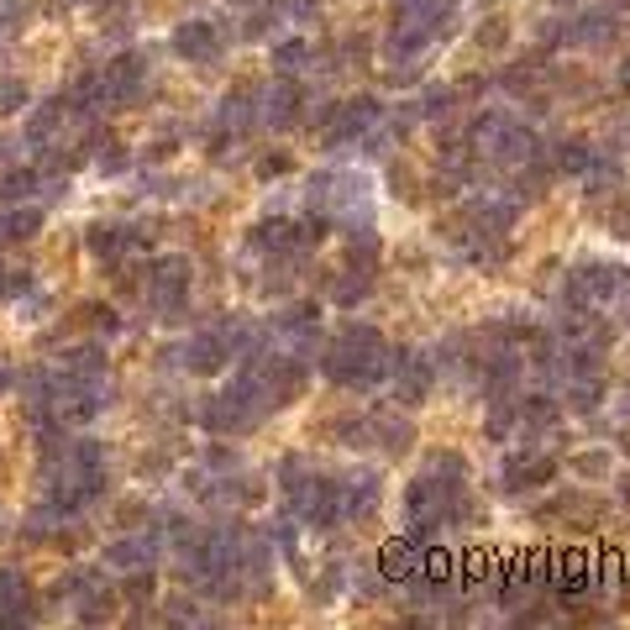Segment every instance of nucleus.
<instances>
[{
  "mask_svg": "<svg viewBox=\"0 0 630 630\" xmlns=\"http://www.w3.org/2000/svg\"><path fill=\"white\" fill-rule=\"evenodd\" d=\"M547 74H551L547 53H531V59L510 63V69H499V84H505L510 95H536V90H541V79H547Z\"/></svg>",
  "mask_w": 630,
  "mask_h": 630,
  "instance_id": "23",
  "label": "nucleus"
},
{
  "mask_svg": "<svg viewBox=\"0 0 630 630\" xmlns=\"http://www.w3.org/2000/svg\"><path fill=\"white\" fill-rule=\"evenodd\" d=\"M399 6H405V11H410L436 42V38H447V32L457 27V6H463V0H399Z\"/></svg>",
  "mask_w": 630,
  "mask_h": 630,
  "instance_id": "21",
  "label": "nucleus"
},
{
  "mask_svg": "<svg viewBox=\"0 0 630 630\" xmlns=\"http://www.w3.org/2000/svg\"><path fill=\"white\" fill-rule=\"evenodd\" d=\"M384 174H389V190H394L399 200H410V205L420 200V174H415L405 158H389V169H384Z\"/></svg>",
  "mask_w": 630,
  "mask_h": 630,
  "instance_id": "27",
  "label": "nucleus"
},
{
  "mask_svg": "<svg viewBox=\"0 0 630 630\" xmlns=\"http://www.w3.org/2000/svg\"><path fill=\"white\" fill-rule=\"evenodd\" d=\"M389 342H384V332L378 326H342V332L321 347V374L332 378L336 389H357L368 394L378 389L384 378H389Z\"/></svg>",
  "mask_w": 630,
  "mask_h": 630,
  "instance_id": "2",
  "label": "nucleus"
},
{
  "mask_svg": "<svg viewBox=\"0 0 630 630\" xmlns=\"http://www.w3.org/2000/svg\"><path fill=\"white\" fill-rule=\"evenodd\" d=\"M599 520H604V499L589 489H568L536 505V526H551V531H599Z\"/></svg>",
  "mask_w": 630,
  "mask_h": 630,
  "instance_id": "10",
  "label": "nucleus"
},
{
  "mask_svg": "<svg viewBox=\"0 0 630 630\" xmlns=\"http://www.w3.org/2000/svg\"><path fill=\"white\" fill-rule=\"evenodd\" d=\"M457 100H463V90H457V84L426 90V100H420V116H426V121H453L457 116Z\"/></svg>",
  "mask_w": 630,
  "mask_h": 630,
  "instance_id": "26",
  "label": "nucleus"
},
{
  "mask_svg": "<svg viewBox=\"0 0 630 630\" xmlns=\"http://www.w3.org/2000/svg\"><path fill=\"white\" fill-rule=\"evenodd\" d=\"M620 38V17L614 11H583L568 21V48H610Z\"/></svg>",
  "mask_w": 630,
  "mask_h": 630,
  "instance_id": "17",
  "label": "nucleus"
},
{
  "mask_svg": "<svg viewBox=\"0 0 630 630\" xmlns=\"http://www.w3.org/2000/svg\"><path fill=\"white\" fill-rule=\"evenodd\" d=\"M132 247H142L138 226H116V221H111V226H105V221L90 226V253H95V257H111V263H116V257H126Z\"/></svg>",
  "mask_w": 630,
  "mask_h": 630,
  "instance_id": "22",
  "label": "nucleus"
},
{
  "mask_svg": "<svg viewBox=\"0 0 630 630\" xmlns=\"http://www.w3.org/2000/svg\"><path fill=\"white\" fill-rule=\"evenodd\" d=\"M568 472H572V478H583V484H593V478H610V453H578V457H568Z\"/></svg>",
  "mask_w": 630,
  "mask_h": 630,
  "instance_id": "28",
  "label": "nucleus"
},
{
  "mask_svg": "<svg viewBox=\"0 0 630 630\" xmlns=\"http://www.w3.org/2000/svg\"><path fill=\"white\" fill-rule=\"evenodd\" d=\"M232 357H236L232 353V332H226V326H211V332H195L184 347H179V368L195 374V378H211V374H221Z\"/></svg>",
  "mask_w": 630,
  "mask_h": 630,
  "instance_id": "12",
  "label": "nucleus"
},
{
  "mask_svg": "<svg viewBox=\"0 0 630 630\" xmlns=\"http://www.w3.org/2000/svg\"><path fill=\"white\" fill-rule=\"evenodd\" d=\"M426 551H431V541H420L415 531L394 536L389 547L378 551V572H384L389 583H410L415 572H420V562H426Z\"/></svg>",
  "mask_w": 630,
  "mask_h": 630,
  "instance_id": "15",
  "label": "nucleus"
},
{
  "mask_svg": "<svg viewBox=\"0 0 630 630\" xmlns=\"http://www.w3.org/2000/svg\"><path fill=\"white\" fill-rule=\"evenodd\" d=\"M405 515H410V531L420 536V541H436V536H447V531L484 526V520H489V505H478V494L468 489V478L426 468L420 478H410V489H405Z\"/></svg>",
  "mask_w": 630,
  "mask_h": 630,
  "instance_id": "1",
  "label": "nucleus"
},
{
  "mask_svg": "<svg viewBox=\"0 0 630 630\" xmlns=\"http://www.w3.org/2000/svg\"><path fill=\"white\" fill-rule=\"evenodd\" d=\"M620 499H626V505H630V472H626V478H620Z\"/></svg>",
  "mask_w": 630,
  "mask_h": 630,
  "instance_id": "32",
  "label": "nucleus"
},
{
  "mask_svg": "<svg viewBox=\"0 0 630 630\" xmlns=\"http://www.w3.org/2000/svg\"><path fill=\"white\" fill-rule=\"evenodd\" d=\"M368 447H378V453L389 457H405L415 447V420L399 410H368Z\"/></svg>",
  "mask_w": 630,
  "mask_h": 630,
  "instance_id": "14",
  "label": "nucleus"
},
{
  "mask_svg": "<svg viewBox=\"0 0 630 630\" xmlns=\"http://www.w3.org/2000/svg\"><path fill=\"white\" fill-rule=\"evenodd\" d=\"M278 489H284V499H289V510L299 515V526H311V531H332V526H342L336 478L311 468L299 453H289L284 463H278Z\"/></svg>",
  "mask_w": 630,
  "mask_h": 630,
  "instance_id": "3",
  "label": "nucleus"
},
{
  "mask_svg": "<svg viewBox=\"0 0 630 630\" xmlns=\"http://www.w3.org/2000/svg\"><path fill=\"white\" fill-rule=\"evenodd\" d=\"M472 48H478V53H505V48H510V17L478 21V32H472Z\"/></svg>",
  "mask_w": 630,
  "mask_h": 630,
  "instance_id": "25",
  "label": "nucleus"
},
{
  "mask_svg": "<svg viewBox=\"0 0 630 630\" xmlns=\"http://www.w3.org/2000/svg\"><path fill=\"white\" fill-rule=\"evenodd\" d=\"M305 116H311V111H305V90H299L289 74H278L274 84L257 95V126H268V132H295Z\"/></svg>",
  "mask_w": 630,
  "mask_h": 630,
  "instance_id": "11",
  "label": "nucleus"
},
{
  "mask_svg": "<svg viewBox=\"0 0 630 630\" xmlns=\"http://www.w3.org/2000/svg\"><path fill=\"white\" fill-rule=\"evenodd\" d=\"M620 90H630V59H626V69H620Z\"/></svg>",
  "mask_w": 630,
  "mask_h": 630,
  "instance_id": "33",
  "label": "nucleus"
},
{
  "mask_svg": "<svg viewBox=\"0 0 630 630\" xmlns=\"http://www.w3.org/2000/svg\"><path fill=\"white\" fill-rule=\"evenodd\" d=\"M336 499H342V520L368 526L384 505V484H378V472H347V478H336Z\"/></svg>",
  "mask_w": 630,
  "mask_h": 630,
  "instance_id": "13",
  "label": "nucleus"
},
{
  "mask_svg": "<svg viewBox=\"0 0 630 630\" xmlns=\"http://www.w3.org/2000/svg\"><path fill=\"white\" fill-rule=\"evenodd\" d=\"M426 468H431V472H457V478H468V457L447 447V453H436L431 463H426Z\"/></svg>",
  "mask_w": 630,
  "mask_h": 630,
  "instance_id": "30",
  "label": "nucleus"
},
{
  "mask_svg": "<svg viewBox=\"0 0 630 630\" xmlns=\"http://www.w3.org/2000/svg\"><path fill=\"white\" fill-rule=\"evenodd\" d=\"M32 620V583L17 568H0V626Z\"/></svg>",
  "mask_w": 630,
  "mask_h": 630,
  "instance_id": "19",
  "label": "nucleus"
},
{
  "mask_svg": "<svg viewBox=\"0 0 630 630\" xmlns=\"http://www.w3.org/2000/svg\"><path fill=\"white\" fill-rule=\"evenodd\" d=\"M158 562V536H121L105 547V568L116 572H142Z\"/></svg>",
  "mask_w": 630,
  "mask_h": 630,
  "instance_id": "18",
  "label": "nucleus"
},
{
  "mask_svg": "<svg viewBox=\"0 0 630 630\" xmlns=\"http://www.w3.org/2000/svg\"><path fill=\"white\" fill-rule=\"evenodd\" d=\"M541 153H547V163L557 169V174H589L593 163H599L589 138H578V132H572V138H557L551 148H541Z\"/></svg>",
  "mask_w": 630,
  "mask_h": 630,
  "instance_id": "20",
  "label": "nucleus"
},
{
  "mask_svg": "<svg viewBox=\"0 0 630 630\" xmlns=\"http://www.w3.org/2000/svg\"><path fill=\"white\" fill-rule=\"evenodd\" d=\"M620 420H630V394H626V405H620Z\"/></svg>",
  "mask_w": 630,
  "mask_h": 630,
  "instance_id": "34",
  "label": "nucleus"
},
{
  "mask_svg": "<svg viewBox=\"0 0 630 630\" xmlns=\"http://www.w3.org/2000/svg\"><path fill=\"white\" fill-rule=\"evenodd\" d=\"M289 169H295V158H289V153H263V158H257V174H263V179L289 174Z\"/></svg>",
  "mask_w": 630,
  "mask_h": 630,
  "instance_id": "31",
  "label": "nucleus"
},
{
  "mask_svg": "<svg viewBox=\"0 0 630 630\" xmlns=\"http://www.w3.org/2000/svg\"><path fill=\"white\" fill-rule=\"evenodd\" d=\"M557 472H562V463L551 453H541V447H520V453H505V463H499V489L515 494V499H526V494L547 489V484H557Z\"/></svg>",
  "mask_w": 630,
  "mask_h": 630,
  "instance_id": "8",
  "label": "nucleus"
},
{
  "mask_svg": "<svg viewBox=\"0 0 630 630\" xmlns=\"http://www.w3.org/2000/svg\"><path fill=\"white\" fill-rule=\"evenodd\" d=\"M626 295V268L610 263V257H583L568 268V284H562V305H610V299Z\"/></svg>",
  "mask_w": 630,
  "mask_h": 630,
  "instance_id": "6",
  "label": "nucleus"
},
{
  "mask_svg": "<svg viewBox=\"0 0 630 630\" xmlns=\"http://www.w3.org/2000/svg\"><path fill=\"white\" fill-rule=\"evenodd\" d=\"M21 105H27V84H21V79H6V84H0V116H11Z\"/></svg>",
  "mask_w": 630,
  "mask_h": 630,
  "instance_id": "29",
  "label": "nucleus"
},
{
  "mask_svg": "<svg viewBox=\"0 0 630 630\" xmlns=\"http://www.w3.org/2000/svg\"><path fill=\"white\" fill-rule=\"evenodd\" d=\"M174 53L190 63H216L226 53V32H221L216 21H184L174 32Z\"/></svg>",
  "mask_w": 630,
  "mask_h": 630,
  "instance_id": "16",
  "label": "nucleus"
},
{
  "mask_svg": "<svg viewBox=\"0 0 630 630\" xmlns=\"http://www.w3.org/2000/svg\"><path fill=\"white\" fill-rule=\"evenodd\" d=\"M305 121H315V132H321V148H353L374 132L378 121H384V105L374 95H357V100H332V105H321L311 111Z\"/></svg>",
  "mask_w": 630,
  "mask_h": 630,
  "instance_id": "4",
  "label": "nucleus"
},
{
  "mask_svg": "<svg viewBox=\"0 0 630 630\" xmlns=\"http://www.w3.org/2000/svg\"><path fill=\"white\" fill-rule=\"evenodd\" d=\"M190 289H195L190 257H158L153 274L142 278V299H148V311L158 321H179V315L190 311Z\"/></svg>",
  "mask_w": 630,
  "mask_h": 630,
  "instance_id": "5",
  "label": "nucleus"
},
{
  "mask_svg": "<svg viewBox=\"0 0 630 630\" xmlns=\"http://www.w3.org/2000/svg\"><path fill=\"white\" fill-rule=\"evenodd\" d=\"M200 420H205V431H211V436H247V431H257L268 415L257 410L253 394H247L232 378V389H221V394H211V399H205Z\"/></svg>",
  "mask_w": 630,
  "mask_h": 630,
  "instance_id": "7",
  "label": "nucleus"
},
{
  "mask_svg": "<svg viewBox=\"0 0 630 630\" xmlns=\"http://www.w3.org/2000/svg\"><path fill=\"white\" fill-rule=\"evenodd\" d=\"M436 357L431 353H415V347H399V353H389V378H394V399L405 405V410H415V405H426L436 389Z\"/></svg>",
  "mask_w": 630,
  "mask_h": 630,
  "instance_id": "9",
  "label": "nucleus"
},
{
  "mask_svg": "<svg viewBox=\"0 0 630 630\" xmlns=\"http://www.w3.org/2000/svg\"><path fill=\"white\" fill-rule=\"evenodd\" d=\"M315 63V48L305 38H289V42H278L274 48V74H305V69H311Z\"/></svg>",
  "mask_w": 630,
  "mask_h": 630,
  "instance_id": "24",
  "label": "nucleus"
}]
</instances>
